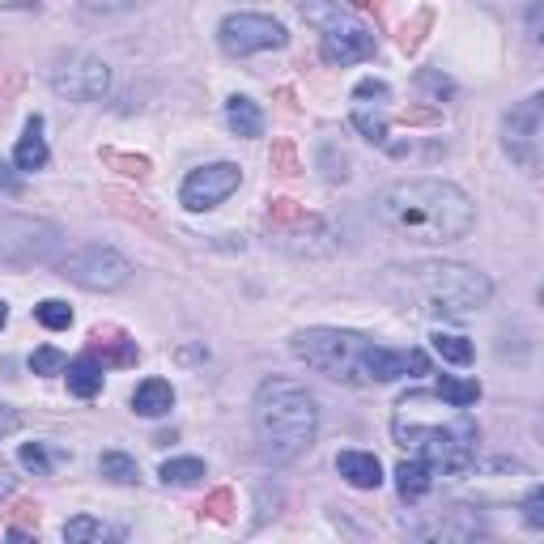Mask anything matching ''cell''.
<instances>
[{
	"label": "cell",
	"mask_w": 544,
	"mask_h": 544,
	"mask_svg": "<svg viewBox=\"0 0 544 544\" xmlns=\"http://www.w3.org/2000/svg\"><path fill=\"white\" fill-rule=\"evenodd\" d=\"M17 425H22V413H17V408H9V404H0V438H9Z\"/></svg>",
	"instance_id": "obj_42"
},
{
	"label": "cell",
	"mask_w": 544,
	"mask_h": 544,
	"mask_svg": "<svg viewBox=\"0 0 544 544\" xmlns=\"http://www.w3.org/2000/svg\"><path fill=\"white\" fill-rule=\"evenodd\" d=\"M102 200H111L115 204V213H124L128 221H136V226H145V230H153L158 234L162 226H158V217H153L149 209L136 196H128V192H119V187H107V192H102Z\"/></svg>",
	"instance_id": "obj_22"
},
{
	"label": "cell",
	"mask_w": 544,
	"mask_h": 544,
	"mask_svg": "<svg viewBox=\"0 0 544 544\" xmlns=\"http://www.w3.org/2000/svg\"><path fill=\"white\" fill-rule=\"evenodd\" d=\"M175 408V387L166 379H145L132 391V413L136 417H166Z\"/></svg>",
	"instance_id": "obj_17"
},
{
	"label": "cell",
	"mask_w": 544,
	"mask_h": 544,
	"mask_svg": "<svg viewBox=\"0 0 544 544\" xmlns=\"http://www.w3.org/2000/svg\"><path fill=\"white\" fill-rule=\"evenodd\" d=\"M56 272L64 281L90 289V294H111V289H124L132 281V264L124 260V255H119L115 247H98V243L68 251L56 264Z\"/></svg>",
	"instance_id": "obj_6"
},
{
	"label": "cell",
	"mask_w": 544,
	"mask_h": 544,
	"mask_svg": "<svg viewBox=\"0 0 544 544\" xmlns=\"http://www.w3.org/2000/svg\"><path fill=\"white\" fill-rule=\"evenodd\" d=\"M319 166H323V175H328L332 183L336 179H349V158H345V153L336 158V145H323L319 149Z\"/></svg>",
	"instance_id": "obj_37"
},
{
	"label": "cell",
	"mask_w": 544,
	"mask_h": 544,
	"mask_svg": "<svg viewBox=\"0 0 544 544\" xmlns=\"http://www.w3.org/2000/svg\"><path fill=\"white\" fill-rule=\"evenodd\" d=\"M158 476H162V481L166 485H196L200 481V476H204V464H200V459H192V455H187V459H166V464L158 468Z\"/></svg>",
	"instance_id": "obj_24"
},
{
	"label": "cell",
	"mask_w": 544,
	"mask_h": 544,
	"mask_svg": "<svg viewBox=\"0 0 544 544\" xmlns=\"http://www.w3.org/2000/svg\"><path fill=\"white\" fill-rule=\"evenodd\" d=\"M90 353H102V366H132L141 349H136V340L119 328H94L90 332Z\"/></svg>",
	"instance_id": "obj_14"
},
{
	"label": "cell",
	"mask_w": 544,
	"mask_h": 544,
	"mask_svg": "<svg viewBox=\"0 0 544 544\" xmlns=\"http://www.w3.org/2000/svg\"><path fill=\"white\" fill-rule=\"evenodd\" d=\"M417 81L425 85V90H438V94H451V90H455V85H451L447 77H434V73H421Z\"/></svg>",
	"instance_id": "obj_43"
},
{
	"label": "cell",
	"mask_w": 544,
	"mask_h": 544,
	"mask_svg": "<svg viewBox=\"0 0 544 544\" xmlns=\"http://www.w3.org/2000/svg\"><path fill=\"white\" fill-rule=\"evenodd\" d=\"M47 158H51V149H47V136H43V115H30L22 141H17V149H13V166L22 170V175H30V170H43Z\"/></svg>",
	"instance_id": "obj_13"
},
{
	"label": "cell",
	"mask_w": 544,
	"mask_h": 544,
	"mask_svg": "<svg viewBox=\"0 0 544 544\" xmlns=\"http://www.w3.org/2000/svg\"><path fill=\"white\" fill-rule=\"evenodd\" d=\"M391 438H396V447L430 459L434 472L442 468L451 476H464L476 464L481 425L464 404L442 400L438 391H408L391 417Z\"/></svg>",
	"instance_id": "obj_2"
},
{
	"label": "cell",
	"mask_w": 544,
	"mask_h": 544,
	"mask_svg": "<svg viewBox=\"0 0 544 544\" xmlns=\"http://www.w3.org/2000/svg\"><path fill=\"white\" fill-rule=\"evenodd\" d=\"M5 498H13V476L0 468V502H5Z\"/></svg>",
	"instance_id": "obj_44"
},
{
	"label": "cell",
	"mask_w": 544,
	"mask_h": 544,
	"mask_svg": "<svg viewBox=\"0 0 544 544\" xmlns=\"http://www.w3.org/2000/svg\"><path fill=\"white\" fill-rule=\"evenodd\" d=\"M306 209L298 200H268V230H281V226H289V221H298Z\"/></svg>",
	"instance_id": "obj_32"
},
{
	"label": "cell",
	"mask_w": 544,
	"mask_h": 544,
	"mask_svg": "<svg viewBox=\"0 0 544 544\" xmlns=\"http://www.w3.org/2000/svg\"><path fill=\"white\" fill-rule=\"evenodd\" d=\"M391 102V85L387 81H362L353 90V107H387Z\"/></svg>",
	"instance_id": "obj_30"
},
{
	"label": "cell",
	"mask_w": 544,
	"mask_h": 544,
	"mask_svg": "<svg viewBox=\"0 0 544 544\" xmlns=\"http://www.w3.org/2000/svg\"><path fill=\"white\" fill-rule=\"evenodd\" d=\"M413 536H425V540H472V536H481V515H476L472 506L434 510V523H413Z\"/></svg>",
	"instance_id": "obj_12"
},
{
	"label": "cell",
	"mask_w": 544,
	"mask_h": 544,
	"mask_svg": "<svg viewBox=\"0 0 544 544\" xmlns=\"http://www.w3.org/2000/svg\"><path fill=\"white\" fill-rule=\"evenodd\" d=\"M226 124L238 132V136H260L264 132V111L255 107L247 94H234L226 102Z\"/></svg>",
	"instance_id": "obj_19"
},
{
	"label": "cell",
	"mask_w": 544,
	"mask_h": 544,
	"mask_svg": "<svg viewBox=\"0 0 544 544\" xmlns=\"http://www.w3.org/2000/svg\"><path fill=\"white\" fill-rule=\"evenodd\" d=\"M336 472L345 476L353 489H379L383 485V464L370 451H340L336 455Z\"/></svg>",
	"instance_id": "obj_15"
},
{
	"label": "cell",
	"mask_w": 544,
	"mask_h": 544,
	"mask_svg": "<svg viewBox=\"0 0 544 544\" xmlns=\"http://www.w3.org/2000/svg\"><path fill=\"white\" fill-rule=\"evenodd\" d=\"M9 540L13 544H30V532H22V527H9Z\"/></svg>",
	"instance_id": "obj_46"
},
{
	"label": "cell",
	"mask_w": 544,
	"mask_h": 544,
	"mask_svg": "<svg viewBox=\"0 0 544 544\" xmlns=\"http://www.w3.org/2000/svg\"><path fill=\"white\" fill-rule=\"evenodd\" d=\"M272 170H277V175H298V149H294V141H277V145H272Z\"/></svg>",
	"instance_id": "obj_36"
},
{
	"label": "cell",
	"mask_w": 544,
	"mask_h": 544,
	"mask_svg": "<svg viewBox=\"0 0 544 544\" xmlns=\"http://www.w3.org/2000/svg\"><path fill=\"white\" fill-rule=\"evenodd\" d=\"M217 43H221V51H230V56L277 51V47H285V26L264 13H230L226 22L217 26Z\"/></svg>",
	"instance_id": "obj_7"
},
{
	"label": "cell",
	"mask_w": 544,
	"mask_h": 544,
	"mask_svg": "<svg viewBox=\"0 0 544 544\" xmlns=\"http://www.w3.org/2000/svg\"><path fill=\"white\" fill-rule=\"evenodd\" d=\"M98 472L107 476L111 485H136L141 481V468H136V459L124 455V451H107V455H98Z\"/></svg>",
	"instance_id": "obj_21"
},
{
	"label": "cell",
	"mask_w": 544,
	"mask_h": 544,
	"mask_svg": "<svg viewBox=\"0 0 544 544\" xmlns=\"http://www.w3.org/2000/svg\"><path fill=\"white\" fill-rule=\"evenodd\" d=\"M136 9V0H85V13H124Z\"/></svg>",
	"instance_id": "obj_40"
},
{
	"label": "cell",
	"mask_w": 544,
	"mask_h": 544,
	"mask_svg": "<svg viewBox=\"0 0 544 544\" xmlns=\"http://www.w3.org/2000/svg\"><path fill=\"white\" fill-rule=\"evenodd\" d=\"M9 519H13V523H30V527H39V502H26V498H22V502H13V506H9Z\"/></svg>",
	"instance_id": "obj_39"
},
{
	"label": "cell",
	"mask_w": 544,
	"mask_h": 544,
	"mask_svg": "<svg viewBox=\"0 0 544 544\" xmlns=\"http://www.w3.org/2000/svg\"><path fill=\"white\" fill-rule=\"evenodd\" d=\"M434 353L442 357V362L468 366L472 362V340L459 336V332H434Z\"/></svg>",
	"instance_id": "obj_23"
},
{
	"label": "cell",
	"mask_w": 544,
	"mask_h": 544,
	"mask_svg": "<svg viewBox=\"0 0 544 544\" xmlns=\"http://www.w3.org/2000/svg\"><path fill=\"white\" fill-rule=\"evenodd\" d=\"M302 17L319 30H336V26H353V17L340 9V0H302Z\"/></svg>",
	"instance_id": "obj_20"
},
{
	"label": "cell",
	"mask_w": 544,
	"mask_h": 544,
	"mask_svg": "<svg viewBox=\"0 0 544 544\" xmlns=\"http://www.w3.org/2000/svg\"><path fill=\"white\" fill-rule=\"evenodd\" d=\"M298 362L328 374L336 383H396L404 374H430V357L421 349H387L349 328H306L289 340Z\"/></svg>",
	"instance_id": "obj_3"
},
{
	"label": "cell",
	"mask_w": 544,
	"mask_h": 544,
	"mask_svg": "<svg viewBox=\"0 0 544 544\" xmlns=\"http://www.w3.org/2000/svg\"><path fill=\"white\" fill-rule=\"evenodd\" d=\"M64 379H68V391H73V396L94 400L98 391H102V362H98V353L73 357V362L64 366Z\"/></svg>",
	"instance_id": "obj_16"
},
{
	"label": "cell",
	"mask_w": 544,
	"mask_h": 544,
	"mask_svg": "<svg viewBox=\"0 0 544 544\" xmlns=\"http://www.w3.org/2000/svg\"><path fill=\"white\" fill-rule=\"evenodd\" d=\"M5 323H9V306L0 302V328H5Z\"/></svg>",
	"instance_id": "obj_47"
},
{
	"label": "cell",
	"mask_w": 544,
	"mask_h": 544,
	"mask_svg": "<svg viewBox=\"0 0 544 544\" xmlns=\"http://www.w3.org/2000/svg\"><path fill=\"white\" fill-rule=\"evenodd\" d=\"M396 119H400V124H438V111H425V107H404Z\"/></svg>",
	"instance_id": "obj_41"
},
{
	"label": "cell",
	"mask_w": 544,
	"mask_h": 544,
	"mask_svg": "<svg viewBox=\"0 0 544 544\" xmlns=\"http://www.w3.org/2000/svg\"><path fill=\"white\" fill-rule=\"evenodd\" d=\"M374 217L404 243L447 247L476 226V204L447 179H400L374 196Z\"/></svg>",
	"instance_id": "obj_1"
},
{
	"label": "cell",
	"mask_w": 544,
	"mask_h": 544,
	"mask_svg": "<svg viewBox=\"0 0 544 544\" xmlns=\"http://www.w3.org/2000/svg\"><path fill=\"white\" fill-rule=\"evenodd\" d=\"M430 22H434V13H430V9H421V13L413 17V22H408V26L400 30V47H404V51H417V47H421V39H425V30H430Z\"/></svg>",
	"instance_id": "obj_34"
},
{
	"label": "cell",
	"mask_w": 544,
	"mask_h": 544,
	"mask_svg": "<svg viewBox=\"0 0 544 544\" xmlns=\"http://www.w3.org/2000/svg\"><path fill=\"white\" fill-rule=\"evenodd\" d=\"M438 396L468 408V404L481 400V383H476V379H451V374H442V379H438Z\"/></svg>",
	"instance_id": "obj_25"
},
{
	"label": "cell",
	"mask_w": 544,
	"mask_h": 544,
	"mask_svg": "<svg viewBox=\"0 0 544 544\" xmlns=\"http://www.w3.org/2000/svg\"><path fill=\"white\" fill-rule=\"evenodd\" d=\"M64 366H68V357H64L60 349H51V345H43V349L30 353V370H34V374H60Z\"/></svg>",
	"instance_id": "obj_33"
},
{
	"label": "cell",
	"mask_w": 544,
	"mask_h": 544,
	"mask_svg": "<svg viewBox=\"0 0 544 544\" xmlns=\"http://www.w3.org/2000/svg\"><path fill=\"white\" fill-rule=\"evenodd\" d=\"M353 128L362 132L366 141H374V145L387 141V119H383V115H370L366 107H353Z\"/></svg>",
	"instance_id": "obj_29"
},
{
	"label": "cell",
	"mask_w": 544,
	"mask_h": 544,
	"mask_svg": "<svg viewBox=\"0 0 544 544\" xmlns=\"http://www.w3.org/2000/svg\"><path fill=\"white\" fill-rule=\"evenodd\" d=\"M234 510H238L234 489H213L209 498H204L200 515H209V519H217V523H230V519H234Z\"/></svg>",
	"instance_id": "obj_28"
},
{
	"label": "cell",
	"mask_w": 544,
	"mask_h": 544,
	"mask_svg": "<svg viewBox=\"0 0 544 544\" xmlns=\"http://www.w3.org/2000/svg\"><path fill=\"white\" fill-rule=\"evenodd\" d=\"M383 294L396 306H417L425 315L464 319L493 298V281L485 272L455 260H417V264H391L379 281Z\"/></svg>",
	"instance_id": "obj_4"
},
{
	"label": "cell",
	"mask_w": 544,
	"mask_h": 544,
	"mask_svg": "<svg viewBox=\"0 0 544 544\" xmlns=\"http://www.w3.org/2000/svg\"><path fill=\"white\" fill-rule=\"evenodd\" d=\"M34 319H39L43 328H51V332H64V328H73V306L60 302V298H47V302L34 306Z\"/></svg>",
	"instance_id": "obj_26"
},
{
	"label": "cell",
	"mask_w": 544,
	"mask_h": 544,
	"mask_svg": "<svg viewBox=\"0 0 544 544\" xmlns=\"http://www.w3.org/2000/svg\"><path fill=\"white\" fill-rule=\"evenodd\" d=\"M319 51H323V60L328 64H362V60H370L374 51H379V39H374V30H366V26H336V30H323V43H319Z\"/></svg>",
	"instance_id": "obj_11"
},
{
	"label": "cell",
	"mask_w": 544,
	"mask_h": 544,
	"mask_svg": "<svg viewBox=\"0 0 544 544\" xmlns=\"http://www.w3.org/2000/svg\"><path fill=\"white\" fill-rule=\"evenodd\" d=\"M0 187H9V192H17V179L9 175V166H0Z\"/></svg>",
	"instance_id": "obj_45"
},
{
	"label": "cell",
	"mask_w": 544,
	"mask_h": 544,
	"mask_svg": "<svg viewBox=\"0 0 544 544\" xmlns=\"http://www.w3.org/2000/svg\"><path fill=\"white\" fill-rule=\"evenodd\" d=\"M251 430L268 464H289L315 442L319 404L294 379H264L251 400Z\"/></svg>",
	"instance_id": "obj_5"
},
{
	"label": "cell",
	"mask_w": 544,
	"mask_h": 544,
	"mask_svg": "<svg viewBox=\"0 0 544 544\" xmlns=\"http://www.w3.org/2000/svg\"><path fill=\"white\" fill-rule=\"evenodd\" d=\"M430 485H434V464H430V459L413 455V459H404V464L396 468V489H400L404 502H421L425 493H430Z\"/></svg>",
	"instance_id": "obj_18"
},
{
	"label": "cell",
	"mask_w": 544,
	"mask_h": 544,
	"mask_svg": "<svg viewBox=\"0 0 544 544\" xmlns=\"http://www.w3.org/2000/svg\"><path fill=\"white\" fill-rule=\"evenodd\" d=\"M102 162L124 170V175H136V179L149 175V158H132V153H119V149H102Z\"/></svg>",
	"instance_id": "obj_31"
},
{
	"label": "cell",
	"mask_w": 544,
	"mask_h": 544,
	"mask_svg": "<svg viewBox=\"0 0 544 544\" xmlns=\"http://www.w3.org/2000/svg\"><path fill=\"white\" fill-rule=\"evenodd\" d=\"M523 523L532 532H544V489L540 485H532V493L523 498Z\"/></svg>",
	"instance_id": "obj_35"
},
{
	"label": "cell",
	"mask_w": 544,
	"mask_h": 544,
	"mask_svg": "<svg viewBox=\"0 0 544 544\" xmlns=\"http://www.w3.org/2000/svg\"><path fill=\"white\" fill-rule=\"evenodd\" d=\"M540 132H544V98L532 94L506 115V153L527 175L540 170Z\"/></svg>",
	"instance_id": "obj_8"
},
{
	"label": "cell",
	"mask_w": 544,
	"mask_h": 544,
	"mask_svg": "<svg viewBox=\"0 0 544 544\" xmlns=\"http://www.w3.org/2000/svg\"><path fill=\"white\" fill-rule=\"evenodd\" d=\"M111 536V527L107 523H98L90 515H77V519H68L64 523V540L68 544H85V540H107Z\"/></svg>",
	"instance_id": "obj_27"
},
{
	"label": "cell",
	"mask_w": 544,
	"mask_h": 544,
	"mask_svg": "<svg viewBox=\"0 0 544 544\" xmlns=\"http://www.w3.org/2000/svg\"><path fill=\"white\" fill-rule=\"evenodd\" d=\"M51 90L68 102H98L102 94L111 90V68L102 64L98 56H68L60 60V68L51 73Z\"/></svg>",
	"instance_id": "obj_9"
},
{
	"label": "cell",
	"mask_w": 544,
	"mask_h": 544,
	"mask_svg": "<svg viewBox=\"0 0 544 544\" xmlns=\"http://www.w3.org/2000/svg\"><path fill=\"white\" fill-rule=\"evenodd\" d=\"M238 183H243V170L234 162H209L183 179L179 200H183V209H192V213H209L230 192H238Z\"/></svg>",
	"instance_id": "obj_10"
},
{
	"label": "cell",
	"mask_w": 544,
	"mask_h": 544,
	"mask_svg": "<svg viewBox=\"0 0 544 544\" xmlns=\"http://www.w3.org/2000/svg\"><path fill=\"white\" fill-rule=\"evenodd\" d=\"M17 459H22V468L39 472V476H51V459H47V447H43V442H26Z\"/></svg>",
	"instance_id": "obj_38"
}]
</instances>
